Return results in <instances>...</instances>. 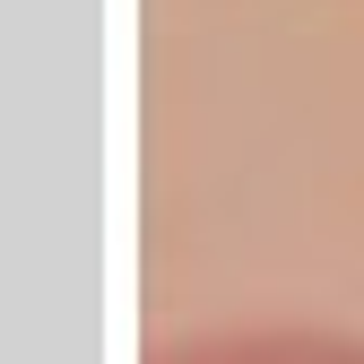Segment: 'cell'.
I'll return each instance as SVG.
<instances>
[{
  "label": "cell",
  "instance_id": "1",
  "mask_svg": "<svg viewBox=\"0 0 364 364\" xmlns=\"http://www.w3.org/2000/svg\"><path fill=\"white\" fill-rule=\"evenodd\" d=\"M156 364H364V330L338 321H243L156 347Z\"/></svg>",
  "mask_w": 364,
  "mask_h": 364
}]
</instances>
